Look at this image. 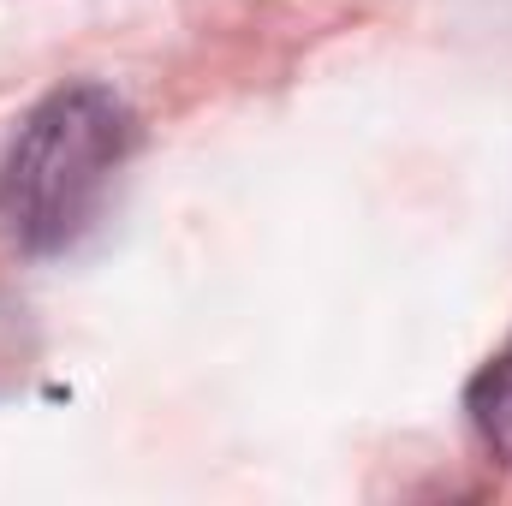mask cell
<instances>
[{
    "label": "cell",
    "instance_id": "6da1fadb",
    "mask_svg": "<svg viewBox=\"0 0 512 506\" xmlns=\"http://www.w3.org/2000/svg\"><path fill=\"white\" fill-rule=\"evenodd\" d=\"M137 120L108 84H60L42 96L0 155V245L18 256L72 251L102 215L126 167Z\"/></svg>",
    "mask_w": 512,
    "mask_h": 506
},
{
    "label": "cell",
    "instance_id": "7a4b0ae2",
    "mask_svg": "<svg viewBox=\"0 0 512 506\" xmlns=\"http://www.w3.org/2000/svg\"><path fill=\"white\" fill-rule=\"evenodd\" d=\"M465 417H471L477 441L501 465H512V334H507V346L471 376V387H465Z\"/></svg>",
    "mask_w": 512,
    "mask_h": 506
}]
</instances>
